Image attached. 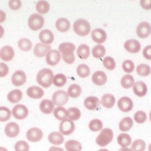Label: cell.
Segmentation results:
<instances>
[{
	"mask_svg": "<svg viewBox=\"0 0 151 151\" xmlns=\"http://www.w3.org/2000/svg\"><path fill=\"white\" fill-rule=\"evenodd\" d=\"M133 121L131 117H127L124 118L119 123V129L122 132H127L132 128Z\"/></svg>",
	"mask_w": 151,
	"mask_h": 151,
	"instance_id": "obj_27",
	"label": "cell"
},
{
	"mask_svg": "<svg viewBox=\"0 0 151 151\" xmlns=\"http://www.w3.org/2000/svg\"><path fill=\"white\" fill-rule=\"evenodd\" d=\"M12 113L16 119L22 120L28 116V109L26 106L22 104H18L13 107Z\"/></svg>",
	"mask_w": 151,
	"mask_h": 151,
	"instance_id": "obj_7",
	"label": "cell"
},
{
	"mask_svg": "<svg viewBox=\"0 0 151 151\" xmlns=\"http://www.w3.org/2000/svg\"><path fill=\"white\" fill-rule=\"evenodd\" d=\"M40 41L45 44H52L54 40V35L52 31L48 29L42 30L39 34Z\"/></svg>",
	"mask_w": 151,
	"mask_h": 151,
	"instance_id": "obj_21",
	"label": "cell"
},
{
	"mask_svg": "<svg viewBox=\"0 0 151 151\" xmlns=\"http://www.w3.org/2000/svg\"><path fill=\"white\" fill-rule=\"evenodd\" d=\"M148 151H151V143L150 144V145L148 147Z\"/></svg>",
	"mask_w": 151,
	"mask_h": 151,
	"instance_id": "obj_60",
	"label": "cell"
},
{
	"mask_svg": "<svg viewBox=\"0 0 151 151\" xmlns=\"http://www.w3.org/2000/svg\"><path fill=\"white\" fill-rule=\"evenodd\" d=\"M27 81V76L22 70H19L15 72L12 77V83L16 86L24 84Z\"/></svg>",
	"mask_w": 151,
	"mask_h": 151,
	"instance_id": "obj_11",
	"label": "cell"
},
{
	"mask_svg": "<svg viewBox=\"0 0 151 151\" xmlns=\"http://www.w3.org/2000/svg\"><path fill=\"white\" fill-rule=\"evenodd\" d=\"M92 82L98 86L103 85L107 81V76L103 71H97L92 77Z\"/></svg>",
	"mask_w": 151,
	"mask_h": 151,
	"instance_id": "obj_22",
	"label": "cell"
},
{
	"mask_svg": "<svg viewBox=\"0 0 151 151\" xmlns=\"http://www.w3.org/2000/svg\"><path fill=\"white\" fill-rule=\"evenodd\" d=\"M49 8L50 6L49 3L45 1H40L36 5V9L37 11L41 14H45L47 13Z\"/></svg>",
	"mask_w": 151,
	"mask_h": 151,
	"instance_id": "obj_36",
	"label": "cell"
},
{
	"mask_svg": "<svg viewBox=\"0 0 151 151\" xmlns=\"http://www.w3.org/2000/svg\"><path fill=\"white\" fill-rule=\"evenodd\" d=\"M51 47L43 43H38L33 49L35 55L37 57H43L47 55L48 52L50 50Z\"/></svg>",
	"mask_w": 151,
	"mask_h": 151,
	"instance_id": "obj_16",
	"label": "cell"
},
{
	"mask_svg": "<svg viewBox=\"0 0 151 151\" xmlns=\"http://www.w3.org/2000/svg\"><path fill=\"white\" fill-rule=\"evenodd\" d=\"M77 55L81 59L85 60L88 58L90 55L89 47L86 44L80 45L77 50Z\"/></svg>",
	"mask_w": 151,
	"mask_h": 151,
	"instance_id": "obj_32",
	"label": "cell"
},
{
	"mask_svg": "<svg viewBox=\"0 0 151 151\" xmlns=\"http://www.w3.org/2000/svg\"><path fill=\"white\" fill-rule=\"evenodd\" d=\"M119 109L123 112H130L133 107V102L128 97H123L120 98L117 103Z\"/></svg>",
	"mask_w": 151,
	"mask_h": 151,
	"instance_id": "obj_8",
	"label": "cell"
},
{
	"mask_svg": "<svg viewBox=\"0 0 151 151\" xmlns=\"http://www.w3.org/2000/svg\"><path fill=\"white\" fill-rule=\"evenodd\" d=\"M56 27L61 32H66L70 28V22L65 18L58 19L56 22Z\"/></svg>",
	"mask_w": 151,
	"mask_h": 151,
	"instance_id": "obj_28",
	"label": "cell"
},
{
	"mask_svg": "<svg viewBox=\"0 0 151 151\" xmlns=\"http://www.w3.org/2000/svg\"><path fill=\"white\" fill-rule=\"evenodd\" d=\"M133 91L137 96L144 97L147 93L148 88L146 84L142 81H137L133 85Z\"/></svg>",
	"mask_w": 151,
	"mask_h": 151,
	"instance_id": "obj_18",
	"label": "cell"
},
{
	"mask_svg": "<svg viewBox=\"0 0 151 151\" xmlns=\"http://www.w3.org/2000/svg\"><path fill=\"white\" fill-rule=\"evenodd\" d=\"M84 104L86 109L93 111L99 107L100 100L97 97L89 96L85 99Z\"/></svg>",
	"mask_w": 151,
	"mask_h": 151,
	"instance_id": "obj_19",
	"label": "cell"
},
{
	"mask_svg": "<svg viewBox=\"0 0 151 151\" xmlns=\"http://www.w3.org/2000/svg\"><path fill=\"white\" fill-rule=\"evenodd\" d=\"M16 151H29V144L25 141H19L17 142L14 146Z\"/></svg>",
	"mask_w": 151,
	"mask_h": 151,
	"instance_id": "obj_49",
	"label": "cell"
},
{
	"mask_svg": "<svg viewBox=\"0 0 151 151\" xmlns=\"http://www.w3.org/2000/svg\"><path fill=\"white\" fill-rule=\"evenodd\" d=\"M73 30L78 36H85L91 32V25L84 19H78L73 24Z\"/></svg>",
	"mask_w": 151,
	"mask_h": 151,
	"instance_id": "obj_2",
	"label": "cell"
},
{
	"mask_svg": "<svg viewBox=\"0 0 151 151\" xmlns=\"http://www.w3.org/2000/svg\"><path fill=\"white\" fill-rule=\"evenodd\" d=\"M18 46L21 50L28 52L32 49V43L28 38H24L19 40L18 42Z\"/></svg>",
	"mask_w": 151,
	"mask_h": 151,
	"instance_id": "obj_40",
	"label": "cell"
},
{
	"mask_svg": "<svg viewBox=\"0 0 151 151\" xmlns=\"http://www.w3.org/2000/svg\"><path fill=\"white\" fill-rule=\"evenodd\" d=\"M12 115L9 109L6 106H0V122H5L9 120Z\"/></svg>",
	"mask_w": 151,
	"mask_h": 151,
	"instance_id": "obj_41",
	"label": "cell"
},
{
	"mask_svg": "<svg viewBox=\"0 0 151 151\" xmlns=\"http://www.w3.org/2000/svg\"><path fill=\"white\" fill-rule=\"evenodd\" d=\"M9 73L8 66L4 63H0V77H4L8 75Z\"/></svg>",
	"mask_w": 151,
	"mask_h": 151,
	"instance_id": "obj_51",
	"label": "cell"
},
{
	"mask_svg": "<svg viewBox=\"0 0 151 151\" xmlns=\"http://www.w3.org/2000/svg\"><path fill=\"white\" fill-rule=\"evenodd\" d=\"M103 63L104 67L108 70H112L116 67V63L114 59L111 57L108 56L105 57Z\"/></svg>",
	"mask_w": 151,
	"mask_h": 151,
	"instance_id": "obj_46",
	"label": "cell"
},
{
	"mask_svg": "<svg viewBox=\"0 0 151 151\" xmlns=\"http://www.w3.org/2000/svg\"><path fill=\"white\" fill-rule=\"evenodd\" d=\"M124 48L129 53H137L141 49V45L136 40L131 39L125 42Z\"/></svg>",
	"mask_w": 151,
	"mask_h": 151,
	"instance_id": "obj_14",
	"label": "cell"
},
{
	"mask_svg": "<svg viewBox=\"0 0 151 151\" xmlns=\"http://www.w3.org/2000/svg\"><path fill=\"white\" fill-rule=\"evenodd\" d=\"M48 140L49 142L52 144L59 145L63 143L64 141V138L61 133L52 132L48 136Z\"/></svg>",
	"mask_w": 151,
	"mask_h": 151,
	"instance_id": "obj_25",
	"label": "cell"
},
{
	"mask_svg": "<svg viewBox=\"0 0 151 151\" xmlns=\"http://www.w3.org/2000/svg\"><path fill=\"white\" fill-rule=\"evenodd\" d=\"M99 151H109L108 150L106 149H101V150H100Z\"/></svg>",
	"mask_w": 151,
	"mask_h": 151,
	"instance_id": "obj_61",
	"label": "cell"
},
{
	"mask_svg": "<svg viewBox=\"0 0 151 151\" xmlns=\"http://www.w3.org/2000/svg\"><path fill=\"white\" fill-rule=\"evenodd\" d=\"M142 55L147 60H151V45L147 46L142 51Z\"/></svg>",
	"mask_w": 151,
	"mask_h": 151,
	"instance_id": "obj_53",
	"label": "cell"
},
{
	"mask_svg": "<svg viewBox=\"0 0 151 151\" xmlns=\"http://www.w3.org/2000/svg\"><path fill=\"white\" fill-rule=\"evenodd\" d=\"M5 133L8 137H16L19 133V125L14 122H10L7 124L5 128Z\"/></svg>",
	"mask_w": 151,
	"mask_h": 151,
	"instance_id": "obj_13",
	"label": "cell"
},
{
	"mask_svg": "<svg viewBox=\"0 0 151 151\" xmlns=\"http://www.w3.org/2000/svg\"><path fill=\"white\" fill-rule=\"evenodd\" d=\"M62 57L63 60L68 64H72V63H73L75 60V56L74 53L69 55H66V56L62 55Z\"/></svg>",
	"mask_w": 151,
	"mask_h": 151,
	"instance_id": "obj_52",
	"label": "cell"
},
{
	"mask_svg": "<svg viewBox=\"0 0 151 151\" xmlns=\"http://www.w3.org/2000/svg\"><path fill=\"white\" fill-rule=\"evenodd\" d=\"M65 147L67 151H81L82 145L80 142L76 140H69L65 144Z\"/></svg>",
	"mask_w": 151,
	"mask_h": 151,
	"instance_id": "obj_31",
	"label": "cell"
},
{
	"mask_svg": "<svg viewBox=\"0 0 151 151\" xmlns=\"http://www.w3.org/2000/svg\"><path fill=\"white\" fill-rule=\"evenodd\" d=\"M26 136L29 142H36L41 140L43 136V133L38 128H32L27 131Z\"/></svg>",
	"mask_w": 151,
	"mask_h": 151,
	"instance_id": "obj_9",
	"label": "cell"
},
{
	"mask_svg": "<svg viewBox=\"0 0 151 151\" xmlns=\"http://www.w3.org/2000/svg\"><path fill=\"white\" fill-rule=\"evenodd\" d=\"M0 151H8L7 150V149H6L4 147H0Z\"/></svg>",
	"mask_w": 151,
	"mask_h": 151,
	"instance_id": "obj_59",
	"label": "cell"
},
{
	"mask_svg": "<svg viewBox=\"0 0 151 151\" xmlns=\"http://www.w3.org/2000/svg\"><path fill=\"white\" fill-rule=\"evenodd\" d=\"M150 121L151 122V111H150Z\"/></svg>",
	"mask_w": 151,
	"mask_h": 151,
	"instance_id": "obj_62",
	"label": "cell"
},
{
	"mask_svg": "<svg viewBox=\"0 0 151 151\" xmlns=\"http://www.w3.org/2000/svg\"><path fill=\"white\" fill-rule=\"evenodd\" d=\"M60 60V53L56 50H49L46 56V61L48 65L51 66H54L58 64Z\"/></svg>",
	"mask_w": 151,
	"mask_h": 151,
	"instance_id": "obj_12",
	"label": "cell"
},
{
	"mask_svg": "<svg viewBox=\"0 0 151 151\" xmlns=\"http://www.w3.org/2000/svg\"><path fill=\"white\" fill-rule=\"evenodd\" d=\"M136 72L139 75L146 77L150 75L151 73V67L147 64H140L136 68Z\"/></svg>",
	"mask_w": 151,
	"mask_h": 151,
	"instance_id": "obj_39",
	"label": "cell"
},
{
	"mask_svg": "<svg viewBox=\"0 0 151 151\" xmlns=\"http://www.w3.org/2000/svg\"><path fill=\"white\" fill-rule=\"evenodd\" d=\"M44 19L40 14H33L28 19V25L32 30L36 31L42 28L44 24Z\"/></svg>",
	"mask_w": 151,
	"mask_h": 151,
	"instance_id": "obj_4",
	"label": "cell"
},
{
	"mask_svg": "<svg viewBox=\"0 0 151 151\" xmlns=\"http://www.w3.org/2000/svg\"><path fill=\"white\" fill-rule=\"evenodd\" d=\"M145 147V142L141 139H138L132 143L131 149L132 151H144Z\"/></svg>",
	"mask_w": 151,
	"mask_h": 151,
	"instance_id": "obj_45",
	"label": "cell"
},
{
	"mask_svg": "<svg viewBox=\"0 0 151 151\" xmlns=\"http://www.w3.org/2000/svg\"><path fill=\"white\" fill-rule=\"evenodd\" d=\"M151 33V25L147 22H141L136 29V33L138 37L142 38L148 37Z\"/></svg>",
	"mask_w": 151,
	"mask_h": 151,
	"instance_id": "obj_10",
	"label": "cell"
},
{
	"mask_svg": "<svg viewBox=\"0 0 151 151\" xmlns=\"http://www.w3.org/2000/svg\"><path fill=\"white\" fill-rule=\"evenodd\" d=\"M14 56V51L10 46H4L0 50V58L5 61H10Z\"/></svg>",
	"mask_w": 151,
	"mask_h": 151,
	"instance_id": "obj_17",
	"label": "cell"
},
{
	"mask_svg": "<svg viewBox=\"0 0 151 151\" xmlns=\"http://www.w3.org/2000/svg\"><path fill=\"white\" fill-rule=\"evenodd\" d=\"M140 5L144 9H151V0H141Z\"/></svg>",
	"mask_w": 151,
	"mask_h": 151,
	"instance_id": "obj_54",
	"label": "cell"
},
{
	"mask_svg": "<svg viewBox=\"0 0 151 151\" xmlns=\"http://www.w3.org/2000/svg\"><path fill=\"white\" fill-rule=\"evenodd\" d=\"M53 114L57 119L63 121L67 117V111L64 107L58 106L53 111Z\"/></svg>",
	"mask_w": 151,
	"mask_h": 151,
	"instance_id": "obj_35",
	"label": "cell"
},
{
	"mask_svg": "<svg viewBox=\"0 0 151 151\" xmlns=\"http://www.w3.org/2000/svg\"><path fill=\"white\" fill-rule=\"evenodd\" d=\"M118 151H132V149H130V148H128L127 147H124V148H122Z\"/></svg>",
	"mask_w": 151,
	"mask_h": 151,
	"instance_id": "obj_58",
	"label": "cell"
},
{
	"mask_svg": "<svg viewBox=\"0 0 151 151\" xmlns=\"http://www.w3.org/2000/svg\"><path fill=\"white\" fill-rule=\"evenodd\" d=\"M103 124L102 122L99 119L92 120L89 124V128L92 132H98L102 129Z\"/></svg>",
	"mask_w": 151,
	"mask_h": 151,
	"instance_id": "obj_44",
	"label": "cell"
},
{
	"mask_svg": "<svg viewBox=\"0 0 151 151\" xmlns=\"http://www.w3.org/2000/svg\"><path fill=\"white\" fill-rule=\"evenodd\" d=\"M4 29L1 25H0V38L2 37V36H4Z\"/></svg>",
	"mask_w": 151,
	"mask_h": 151,
	"instance_id": "obj_57",
	"label": "cell"
},
{
	"mask_svg": "<svg viewBox=\"0 0 151 151\" xmlns=\"http://www.w3.org/2000/svg\"><path fill=\"white\" fill-rule=\"evenodd\" d=\"M68 99V93L64 91L61 90L56 91L52 96V101L57 106H61L66 104Z\"/></svg>",
	"mask_w": 151,
	"mask_h": 151,
	"instance_id": "obj_6",
	"label": "cell"
},
{
	"mask_svg": "<svg viewBox=\"0 0 151 151\" xmlns=\"http://www.w3.org/2000/svg\"><path fill=\"white\" fill-rule=\"evenodd\" d=\"M122 67L124 72L128 73H131L134 70V65L131 60H127L123 62Z\"/></svg>",
	"mask_w": 151,
	"mask_h": 151,
	"instance_id": "obj_48",
	"label": "cell"
},
{
	"mask_svg": "<svg viewBox=\"0 0 151 151\" xmlns=\"http://www.w3.org/2000/svg\"><path fill=\"white\" fill-rule=\"evenodd\" d=\"M80 116L81 112L77 108H70L67 111V117L72 121H76L78 120L80 118Z\"/></svg>",
	"mask_w": 151,
	"mask_h": 151,
	"instance_id": "obj_34",
	"label": "cell"
},
{
	"mask_svg": "<svg viewBox=\"0 0 151 151\" xmlns=\"http://www.w3.org/2000/svg\"><path fill=\"white\" fill-rule=\"evenodd\" d=\"M134 119L135 122L138 124L144 123L147 119L146 113L142 111H139L134 115Z\"/></svg>",
	"mask_w": 151,
	"mask_h": 151,
	"instance_id": "obj_47",
	"label": "cell"
},
{
	"mask_svg": "<svg viewBox=\"0 0 151 151\" xmlns=\"http://www.w3.org/2000/svg\"><path fill=\"white\" fill-rule=\"evenodd\" d=\"M59 130L63 135H70L75 130V125L73 121L65 119L62 121L59 125Z\"/></svg>",
	"mask_w": 151,
	"mask_h": 151,
	"instance_id": "obj_5",
	"label": "cell"
},
{
	"mask_svg": "<svg viewBox=\"0 0 151 151\" xmlns=\"http://www.w3.org/2000/svg\"><path fill=\"white\" fill-rule=\"evenodd\" d=\"M77 73L81 78H85L90 74V69L85 64H81L77 68Z\"/></svg>",
	"mask_w": 151,
	"mask_h": 151,
	"instance_id": "obj_43",
	"label": "cell"
},
{
	"mask_svg": "<svg viewBox=\"0 0 151 151\" xmlns=\"http://www.w3.org/2000/svg\"><path fill=\"white\" fill-rule=\"evenodd\" d=\"M105 48L101 45H97L92 49V55L96 58H101L105 54Z\"/></svg>",
	"mask_w": 151,
	"mask_h": 151,
	"instance_id": "obj_42",
	"label": "cell"
},
{
	"mask_svg": "<svg viewBox=\"0 0 151 151\" xmlns=\"http://www.w3.org/2000/svg\"><path fill=\"white\" fill-rule=\"evenodd\" d=\"M22 5V3L19 0H11L9 1V6L11 9L13 10H19Z\"/></svg>",
	"mask_w": 151,
	"mask_h": 151,
	"instance_id": "obj_50",
	"label": "cell"
},
{
	"mask_svg": "<svg viewBox=\"0 0 151 151\" xmlns=\"http://www.w3.org/2000/svg\"><path fill=\"white\" fill-rule=\"evenodd\" d=\"M5 19H6L5 13L4 11L0 10V23H2L4 21H5Z\"/></svg>",
	"mask_w": 151,
	"mask_h": 151,
	"instance_id": "obj_55",
	"label": "cell"
},
{
	"mask_svg": "<svg viewBox=\"0 0 151 151\" xmlns=\"http://www.w3.org/2000/svg\"><path fill=\"white\" fill-rule=\"evenodd\" d=\"M134 83V78L132 75H126L121 80V85L124 88L129 89L132 87Z\"/></svg>",
	"mask_w": 151,
	"mask_h": 151,
	"instance_id": "obj_37",
	"label": "cell"
},
{
	"mask_svg": "<svg viewBox=\"0 0 151 151\" xmlns=\"http://www.w3.org/2000/svg\"><path fill=\"white\" fill-rule=\"evenodd\" d=\"M116 99L111 94H104L101 98V105L106 108L110 109L113 107L115 104Z\"/></svg>",
	"mask_w": 151,
	"mask_h": 151,
	"instance_id": "obj_26",
	"label": "cell"
},
{
	"mask_svg": "<svg viewBox=\"0 0 151 151\" xmlns=\"http://www.w3.org/2000/svg\"><path fill=\"white\" fill-rule=\"evenodd\" d=\"M117 142L123 148L127 147L132 143V139L128 134L122 133L117 137Z\"/></svg>",
	"mask_w": 151,
	"mask_h": 151,
	"instance_id": "obj_30",
	"label": "cell"
},
{
	"mask_svg": "<svg viewBox=\"0 0 151 151\" xmlns=\"http://www.w3.org/2000/svg\"><path fill=\"white\" fill-rule=\"evenodd\" d=\"M66 77L64 75L59 73L53 76L52 83L57 87H62L66 84Z\"/></svg>",
	"mask_w": 151,
	"mask_h": 151,
	"instance_id": "obj_38",
	"label": "cell"
},
{
	"mask_svg": "<svg viewBox=\"0 0 151 151\" xmlns=\"http://www.w3.org/2000/svg\"><path fill=\"white\" fill-rule=\"evenodd\" d=\"M48 151H64V150L60 147H52L49 148Z\"/></svg>",
	"mask_w": 151,
	"mask_h": 151,
	"instance_id": "obj_56",
	"label": "cell"
},
{
	"mask_svg": "<svg viewBox=\"0 0 151 151\" xmlns=\"http://www.w3.org/2000/svg\"><path fill=\"white\" fill-rule=\"evenodd\" d=\"M40 109L41 111L44 114H50L55 109L54 103L52 101L48 99L43 100L40 104Z\"/></svg>",
	"mask_w": 151,
	"mask_h": 151,
	"instance_id": "obj_23",
	"label": "cell"
},
{
	"mask_svg": "<svg viewBox=\"0 0 151 151\" xmlns=\"http://www.w3.org/2000/svg\"><path fill=\"white\" fill-rule=\"evenodd\" d=\"M27 94L29 97L34 99H39L43 97L44 92L42 88L37 86L29 87L27 89Z\"/></svg>",
	"mask_w": 151,
	"mask_h": 151,
	"instance_id": "obj_20",
	"label": "cell"
},
{
	"mask_svg": "<svg viewBox=\"0 0 151 151\" xmlns=\"http://www.w3.org/2000/svg\"><path fill=\"white\" fill-rule=\"evenodd\" d=\"M22 97V93L19 89H14L8 94L7 99L12 103H17L21 101Z\"/></svg>",
	"mask_w": 151,
	"mask_h": 151,
	"instance_id": "obj_29",
	"label": "cell"
},
{
	"mask_svg": "<svg viewBox=\"0 0 151 151\" xmlns=\"http://www.w3.org/2000/svg\"><path fill=\"white\" fill-rule=\"evenodd\" d=\"M82 89L80 85L77 84H72L68 89V95L72 98H77L81 94Z\"/></svg>",
	"mask_w": 151,
	"mask_h": 151,
	"instance_id": "obj_33",
	"label": "cell"
},
{
	"mask_svg": "<svg viewBox=\"0 0 151 151\" xmlns=\"http://www.w3.org/2000/svg\"><path fill=\"white\" fill-rule=\"evenodd\" d=\"M75 49V45L70 42H63L58 47V50L64 56L73 54Z\"/></svg>",
	"mask_w": 151,
	"mask_h": 151,
	"instance_id": "obj_24",
	"label": "cell"
},
{
	"mask_svg": "<svg viewBox=\"0 0 151 151\" xmlns=\"http://www.w3.org/2000/svg\"><path fill=\"white\" fill-rule=\"evenodd\" d=\"M91 37L94 42L98 44H101L106 40L107 35L103 29L97 28L95 29L92 32Z\"/></svg>",
	"mask_w": 151,
	"mask_h": 151,
	"instance_id": "obj_15",
	"label": "cell"
},
{
	"mask_svg": "<svg viewBox=\"0 0 151 151\" xmlns=\"http://www.w3.org/2000/svg\"><path fill=\"white\" fill-rule=\"evenodd\" d=\"M53 78V72L47 68L41 69L36 76L38 84L44 88H48L52 84Z\"/></svg>",
	"mask_w": 151,
	"mask_h": 151,
	"instance_id": "obj_1",
	"label": "cell"
},
{
	"mask_svg": "<svg viewBox=\"0 0 151 151\" xmlns=\"http://www.w3.org/2000/svg\"><path fill=\"white\" fill-rule=\"evenodd\" d=\"M113 132L109 128H104L96 137V142L100 147H104L112 141Z\"/></svg>",
	"mask_w": 151,
	"mask_h": 151,
	"instance_id": "obj_3",
	"label": "cell"
}]
</instances>
